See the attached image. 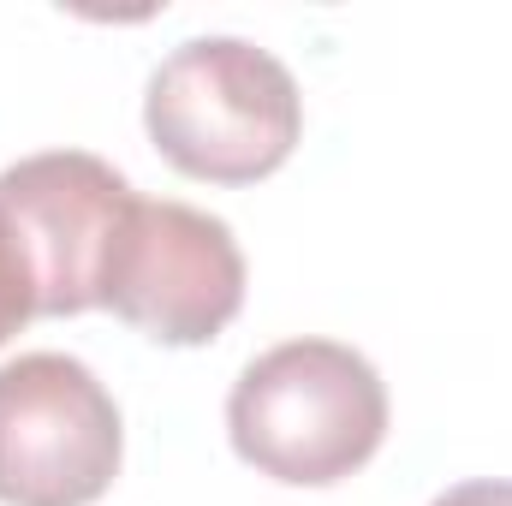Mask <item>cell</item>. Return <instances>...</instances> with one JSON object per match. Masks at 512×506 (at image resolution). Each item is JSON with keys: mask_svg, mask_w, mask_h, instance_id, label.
<instances>
[{"mask_svg": "<svg viewBox=\"0 0 512 506\" xmlns=\"http://www.w3.org/2000/svg\"><path fill=\"white\" fill-rule=\"evenodd\" d=\"M126 173H114L102 155L84 149H48L24 155L0 173V203L24 227L36 280H42V316H78L102 304V268L108 245L131 209Z\"/></svg>", "mask_w": 512, "mask_h": 506, "instance_id": "obj_5", "label": "cell"}, {"mask_svg": "<svg viewBox=\"0 0 512 506\" xmlns=\"http://www.w3.org/2000/svg\"><path fill=\"white\" fill-rule=\"evenodd\" d=\"M143 126L179 173L251 185L292 155L304 96L268 48L245 36H191L149 72Z\"/></svg>", "mask_w": 512, "mask_h": 506, "instance_id": "obj_2", "label": "cell"}, {"mask_svg": "<svg viewBox=\"0 0 512 506\" xmlns=\"http://www.w3.org/2000/svg\"><path fill=\"white\" fill-rule=\"evenodd\" d=\"M42 316V280H36V256L24 227L12 221V209L0 203V346L30 322Z\"/></svg>", "mask_w": 512, "mask_h": 506, "instance_id": "obj_6", "label": "cell"}, {"mask_svg": "<svg viewBox=\"0 0 512 506\" xmlns=\"http://www.w3.org/2000/svg\"><path fill=\"white\" fill-rule=\"evenodd\" d=\"M120 405L90 364L24 352L0 364V501L90 506L120 477Z\"/></svg>", "mask_w": 512, "mask_h": 506, "instance_id": "obj_4", "label": "cell"}, {"mask_svg": "<svg viewBox=\"0 0 512 506\" xmlns=\"http://www.w3.org/2000/svg\"><path fill=\"white\" fill-rule=\"evenodd\" d=\"M102 304L155 346H209L245 304V251L209 209L131 197L108 245Z\"/></svg>", "mask_w": 512, "mask_h": 506, "instance_id": "obj_3", "label": "cell"}, {"mask_svg": "<svg viewBox=\"0 0 512 506\" xmlns=\"http://www.w3.org/2000/svg\"><path fill=\"white\" fill-rule=\"evenodd\" d=\"M429 506H512V483H495V477H483V483H459V489L435 495Z\"/></svg>", "mask_w": 512, "mask_h": 506, "instance_id": "obj_7", "label": "cell"}, {"mask_svg": "<svg viewBox=\"0 0 512 506\" xmlns=\"http://www.w3.org/2000/svg\"><path fill=\"white\" fill-rule=\"evenodd\" d=\"M239 459L274 483L328 489L376 459L387 387L376 364L340 340H286L245 364L227 399Z\"/></svg>", "mask_w": 512, "mask_h": 506, "instance_id": "obj_1", "label": "cell"}]
</instances>
